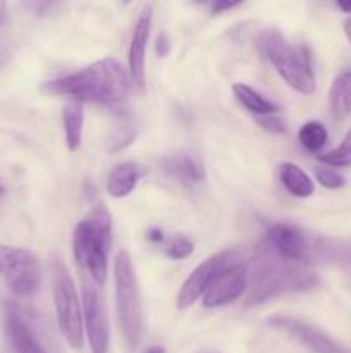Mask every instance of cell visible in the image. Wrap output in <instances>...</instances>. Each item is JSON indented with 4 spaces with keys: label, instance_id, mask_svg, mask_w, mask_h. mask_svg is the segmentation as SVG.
I'll list each match as a JSON object with an SVG mask.
<instances>
[{
    "label": "cell",
    "instance_id": "1",
    "mask_svg": "<svg viewBox=\"0 0 351 353\" xmlns=\"http://www.w3.org/2000/svg\"><path fill=\"white\" fill-rule=\"evenodd\" d=\"M319 278L308 264L288 261L267 240L262 241L248 268L246 307L260 305L289 293L315 288Z\"/></svg>",
    "mask_w": 351,
    "mask_h": 353
},
{
    "label": "cell",
    "instance_id": "2",
    "mask_svg": "<svg viewBox=\"0 0 351 353\" xmlns=\"http://www.w3.org/2000/svg\"><path fill=\"white\" fill-rule=\"evenodd\" d=\"M48 95H65L76 102L117 105L131 92L129 72L116 59H102L72 74L52 79L41 86Z\"/></svg>",
    "mask_w": 351,
    "mask_h": 353
},
{
    "label": "cell",
    "instance_id": "3",
    "mask_svg": "<svg viewBox=\"0 0 351 353\" xmlns=\"http://www.w3.org/2000/svg\"><path fill=\"white\" fill-rule=\"evenodd\" d=\"M114 279H116V303L120 331L127 347L134 350L143 340L145 319L136 272L131 255L126 250L117 254L114 264Z\"/></svg>",
    "mask_w": 351,
    "mask_h": 353
},
{
    "label": "cell",
    "instance_id": "4",
    "mask_svg": "<svg viewBox=\"0 0 351 353\" xmlns=\"http://www.w3.org/2000/svg\"><path fill=\"white\" fill-rule=\"evenodd\" d=\"M112 245V223L107 219L79 221L72 233V254L76 262L96 286L107 281V255Z\"/></svg>",
    "mask_w": 351,
    "mask_h": 353
},
{
    "label": "cell",
    "instance_id": "5",
    "mask_svg": "<svg viewBox=\"0 0 351 353\" xmlns=\"http://www.w3.org/2000/svg\"><path fill=\"white\" fill-rule=\"evenodd\" d=\"M265 240L284 259L299 264H312L313 261H332L343 255V248L336 247L323 238L306 233L301 228L288 223H272L267 228Z\"/></svg>",
    "mask_w": 351,
    "mask_h": 353
},
{
    "label": "cell",
    "instance_id": "6",
    "mask_svg": "<svg viewBox=\"0 0 351 353\" xmlns=\"http://www.w3.org/2000/svg\"><path fill=\"white\" fill-rule=\"evenodd\" d=\"M265 55L282 79L303 95L315 92V74L310 54L305 48H296L277 31H268L262 37Z\"/></svg>",
    "mask_w": 351,
    "mask_h": 353
},
{
    "label": "cell",
    "instance_id": "7",
    "mask_svg": "<svg viewBox=\"0 0 351 353\" xmlns=\"http://www.w3.org/2000/svg\"><path fill=\"white\" fill-rule=\"evenodd\" d=\"M52 274H54V303L58 331L72 348H81L85 324H83V305L79 302L74 279L61 261L54 264Z\"/></svg>",
    "mask_w": 351,
    "mask_h": 353
},
{
    "label": "cell",
    "instance_id": "8",
    "mask_svg": "<svg viewBox=\"0 0 351 353\" xmlns=\"http://www.w3.org/2000/svg\"><path fill=\"white\" fill-rule=\"evenodd\" d=\"M81 305L83 324H85L92 353H107L110 341L109 317H107L100 286H96L92 279H88V276H83Z\"/></svg>",
    "mask_w": 351,
    "mask_h": 353
},
{
    "label": "cell",
    "instance_id": "9",
    "mask_svg": "<svg viewBox=\"0 0 351 353\" xmlns=\"http://www.w3.org/2000/svg\"><path fill=\"white\" fill-rule=\"evenodd\" d=\"M268 326L282 331L292 340L299 341L303 347L308 348L312 353H348L337 341L322 330L306 321L298 319L292 316H270L267 321Z\"/></svg>",
    "mask_w": 351,
    "mask_h": 353
},
{
    "label": "cell",
    "instance_id": "10",
    "mask_svg": "<svg viewBox=\"0 0 351 353\" xmlns=\"http://www.w3.org/2000/svg\"><path fill=\"white\" fill-rule=\"evenodd\" d=\"M234 261H236V255L231 250H226L210 255L206 261H203L202 264L196 265L195 271L186 278L181 290H179L178 309L182 310L191 307L193 303H195L200 296H203V293L209 290V286L212 285L215 276Z\"/></svg>",
    "mask_w": 351,
    "mask_h": 353
},
{
    "label": "cell",
    "instance_id": "11",
    "mask_svg": "<svg viewBox=\"0 0 351 353\" xmlns=\"http://www.w3.org/2000/svg\"><path fill=\"white\" fill-rule=\"evenodd\" d=\"M248 285V268L240 261L231 262L224 268L212 285L203 293V307L206 309H217V307L229 305L236 302L244 293Z\"/></svg>",
    "mask_w": 351,
    "mask_h": 353
},
{
    "label": "cell",
    "instance_id": "12",
    "mask_svg": "<svg viewBox=\"0 0 351 353\" xmlns=\"http://www.w3.org/2000/svg\"><path fill=\"white\" fill-rule=\"evenodd\" d=\"M151 7L145 6L138 17L133 30V38L129 45V79L131 86L138 90H143L145 86V55H147V45L150 40V28H151Z\"/></svg>",
    "mask_w": 351,
    "mask_h": 353
},
{
    "label": "cell",
    "instance_id": "13",
    "mask_svg": "<svg viewBox=\"0 0 351 353\" xmlns=\"http://www.w3.org/2000/svg\"><path fill=\"white\" fill-rule=\"evenodd\" d=\"M40 259L36 254L28 248L21 250V257L12 271L6 276L7 286L16 293L17 296H30L36 292L40 285Z\"/></svg>",
    "mask_w": 351,
    "mask_h": 353
},
{
    "label": "cell",
    "instance_id": "14",
    "mask_svg": "<svg viewBox=\"0 0 351 353\" xmlns=\"http://www.w3.org/2000/svg\"><path fill=\"white\" fill-rule=\"evenodd\" d=\"M162 169L176 181L188 188L200 185L205 179V169H203L202 162L186 152H179V154H172L162 159Z\"/></svg>",
    "mask_w": 351,
    "mask_h": 353
},
{
    "label": "cell",
    "instance_id": "15",
    "mask_svg": "<svg viewBox=\"0 0 351 353\" xmlns=\"http://www.w3.org/2000/svg\"><path fill=\"white\" fill-rule=\"evenodd\" d=\"M6 334L14 353H47L16 309L7 310Z\"/></svg>",
    "mask_w": 351,
    "mask_h": 353
},
{
    "label": "cell",
    "instance_id": "16",
    "mask_svg": "<svg viewBox=\"0 0 351 353\" xmlns=\"http://www.w3.org/2000/svg\"><path fill=\"white\" fill-rule=\"evenodd\" d=\"M145 169L136 162H123L110 171L107 178V192L114 199H126L143 178Z\"/></svg>",
    "mask_w": 351,
    "mask_h": 353
},
{
    "label": "cell",
    "instance_id": "17",
    "mask_svg": "<svg viewBox=\"0 0 351 353\" xmlns=\"http://www.w3.org/2000/svg\"><path fill=\"white\" fill-rule=\"evenodd\" d=\"M279 179L292 196L308 199L315 193V185H313L312 178L295 162H282L279 168Z\"/></svg>",
    "mask_w": 351,
    "mask_h": 353
},
{
    "label": "cell",
    "instance_id": "18",
    "mask_svg": "<svg viewBox=\"0 0 351 353\" xmlns=\"http://www.w3.org/2000/svg\"><path fill=\"white\" fill-rule=\"evenodd\" d=\"M329 109L336 119H344L351 114V69L334 78L329 90Z\"/></svg>",
    "mask_w": 351,
    "mask_h": 353
},
{
    "label": "cell",
    "instance_id": "19",
    "mask_svg": "<svg viewBox=\"0 0 351 353\" xmlns=\"http://www.w3.org/2000/svg\"><path fill=\"white\" fill-rule=\"evenodd\" d=\"M62 124H64L67 148L71 152L78 150L81 147L83 124H85V109H83L81 102L71 100L65 103L64 110H62Z\"/></svg>",
    "mask_w": 351,
    "mask_h": 353
},
{
    "label": "cell",
    "instance_id": "20",
    "mask_svg": "<svg viewBox=\"0 0 351 353\" xmlns=\"http://www.w3.org/2000/svg\"><path fill=\"white\" fill-rule=\"evenodd\" d=\"M234 97L237 99V102L244 107V109L250 110L251 114H255V117L258 116H268V114H277L279 107L275 103H272L270 100L265 99L264 95H260L258 92H255L251 86L243 85V83H237L233 86Z\"/></svg>",
    "mask_w": 351,
    "mask_h": 353
},
{
    "label": "cell",
    "instance_id": "21",
    "mask_svg": "<svg viewBox=\"0 0 351 353\" xmlns=\"http://www.w3.org/2000/svg\"><path fill=\"white\" fill-rule=\"evenodd\" d=\"M327 128L320 121H306L298 131V140L301 147L308 152H320L327 143Z\"/></svg>",
    "mask_w": 351,
    "mask_h": 353
},
{
    "label": "cell",
    "instance_id": "22",
    "mask_svg": "<svg viewBox=\"0 0 351 353\" xmlns=\"http://www.w3.org/2000/svg\"><path fill=\"white\" fill-rule=\"evenodd\" d=\"M317 159L323 165H329V168L334 169L351 168V130L348 131L344 140L336 148H332L329 152H323V154H319Z\"/></svg>",
    "mask_w": 351,
    "mask_h": 353
},
{
    "label": "cell",
    "instance_id": "23",
    "mask_svg": "<svg viewBox=\"0 0 351 353\" xmlns=\"http://www.w3.org/2000/svg\"><path fill=\"white\" fill-rule=\"evenodd\" d=\"M136 138V126L133 124V121L120 119V123L114 128V131L109 137V145H107V150L110 154H116V152L123 150V148L129 147L131 143Z\"/></svg>",
    "mask_w": 351,
    "mask_h": 353
},
{
    "label": "cell",
    "instance_id": "24",
    "mask_svg": "<svg viewBox=\"0 0 351 353\" xmlns=\"http://www.w3.org/2000/svg\"><path fill=\"white\" fill-rule=\"evenodd\" d=\"M10 54H12V43H10L7 3L0 2V69L9 62Z\"/></svg>",
    "mask_w": 351,
    "mask_h": 353
},
{
    "label": "cell",
    "instance_id": "25",
    "mask_svg": "<svg viewBox=\"0 0 351 353\" xmlns=\"http://www.w3.org/2000/svg\"><path fill=\"white\" fill-rule=\"evenodd\" d=\"M195 250V243L191 240H188L186 236H176L172 240L167 241L164 252L169 259L172 261H182V259L189 257Z\"/></svg>",
    "mask_w": 351,
    "mask_h": 353
},
{
    "label": "cell",
    "instance_id": "26",
    "mask_svg": "<svg viewBox=\"0 0 351 353\" xmlns=\"http://www.w3.org/2000/svg\"><path fill=\"white\" fill-rule=\"evenodd\" d=\"M315 178L323 188L327 190H337L344 186V178L337 169L329 168V165H319L315 168Z\"/></svg>",
    "mask_w": 351,
    "mask_h": 353
},
{
    "label": "cell",
    "instance_id": "27",
    "mask_svg": "<svg viewBox=\"0 0 351 353\" xmlns=\"http://www.w3.org/2000/svg\"><path fill=\"white\" fill-rule=\"evenodd\" d=\"M23 248L9 247V245L0 243V274H3L6 278L10 271L14 269V265L19 261V255Z\"/></svg>",
    "mask_w": 351,
    "mask_h": 353
},
{
    "label": "cell",
    "instance_id": "28",
    "mask_svg": "<svg viewBox=\"0 0 351 353\" xmlns=\"http://www.w3.org/2000/svg\"><path fill=\"white\" fill-rule=\"evenodd\" d=\"M257 119V124L260 128H264L265 131L272 134H284L288 133V126H286L284 119L277 114H268V116H258L255 117Z\"/></svg>",
    "mask_w": 351,
    "mask_h": 353
},
{
    "label": "cell",
    "instance_id": "29",
    "mask_svg": "<svg viewBox=\"0 0 351 353\" xmlns=\"http://www.w3.org/2000/svg\"><path fill=\"white\" fill-rule=\"evenodd\" d=\"M155 52L160 59L167 57L171 54V40H169L167 33H158L157 40H155Z\"/></svg>",
    "mask_w": 351,
    "mask_h": 353
},
{
    "label": "cell",
    "instance_id": "30",
    "mask_svg": "<svg viewBox=\"0 0 351 353\" xmlns=\"http://www.w3.org/2000/svg\"><path fill=\"white\" fill-rule=\"evenodd\" d=\"M240 6H241V2H231V0H213V2L210 3V12L222 14V12H226V10L236 9V7H240Z\"/></svg>",
    "mask_w": 351,
    "mask_h": 353
},
{
    "label": "cell",
    "instance_id": "31",
    "mask_svg": "<svg viewBox=\"0 0 351 353\" xmlns=\"http://www.w3.org/2000/svg\"><path fill=\"white\" fill-rule=\"evenodd\" d=\"M148 240L153 241V243H162V241L165 240L164 231L158 230V228H151V230L148 231Z\"/></svg>",
    "mask_w": 351,
    "mask_h": 353
},
{
    "label": "cell",
    "instance_id": "32",
    "mask_svg": "<svg viewBox=\"0 0 351 353\" xmlns=\"http://www.w3.org/2000/svg\"><path fill=\"white\" fill-rule=\"evenodd\" d=\"M337 7H339L344 14H351V0H339V2H337Z\"/></svg>",
    "mask_w": 351,
    "mask_h": 353
},
{
    "label": "cell",
    "instance_id": "33",
    "mask_svg": "<svg viewBox=\"0 0 351 353\" xmlns=\"http://www.w3.org/2000/svg\"><path fill=\"white\" fill-rule=\"evenodd\" d=\"M343 26H344V34H346V38L350 40V43H351V16L344 21Z\"/></svg>",
    "mask_w": 351,
    "mask_h": 353
},
{
    "label": "cell",
    "instance_id": "34",
    "mask_svg": "<svg viewBox=\"0 0 351 353\" xmlns=\"http://www.w3.org/2000/svg\"><path fill=\"white\" fill-rule=\"evenodd\" d=\"M145 353H165V350L162 347H158V345H155V347L148 348V350L145 352Z\"/></svg>",
    "mask_w": 351,
    "mask_h": 353
},
{
    "label": "cell",
    "instance_id": "35",
    "mask_svg": "<svg viewBox=\"0 0 351 353\" xmlns=\"http://www.w3.org/2000/svg\"><path fill=\"white\" fill-rule=\"evenodd\" d=\"M3 193H6V188H3V185H0V196H2Z\"/></svg>",
    "mask_w": 351,
    "mask_h": 353
}]
</instances>
